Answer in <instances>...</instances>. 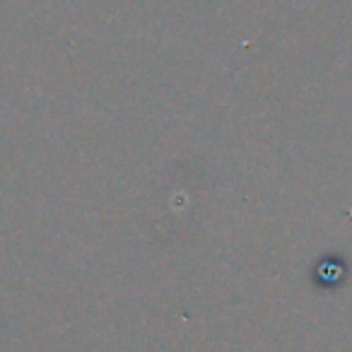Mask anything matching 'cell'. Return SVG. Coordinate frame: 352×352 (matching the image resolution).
Wrapping results in <instances>:
<instances>
[]
</instances>
